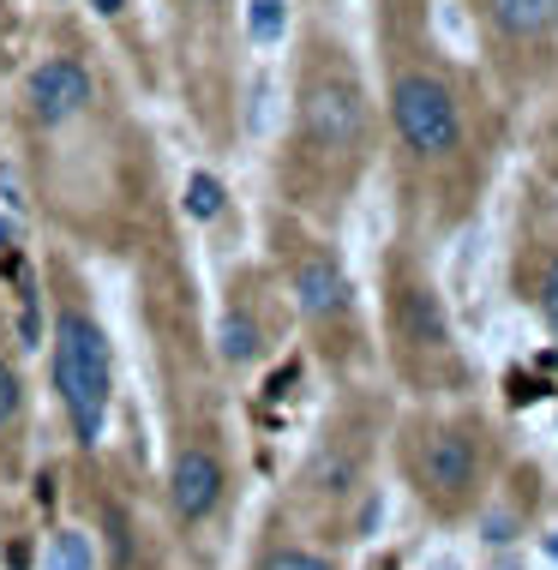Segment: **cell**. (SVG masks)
<instances>
[{
	"instance_id": "obj_1",
	"label": "cell",
	"mask_w": 558,
	"mask_h": 570,
	"mask_svg": "<svg viewBox=\"0 0 558 570\" xmlns=\"http://www.w3.org/2000/svg\"><path fill=\"white\" fill-rule=\"evenodd\" d=\"M55 391L72 421V439L97 444L108 421V396H115V361H108V336L85 313L55 318Z\"/></svg>"
},
{
	"instance_id": "obj_2",
	"label": "cell",
	"mask_w": 558,
	"mask_h": 570,
	"mask_svg": "<svg viewBox=\"0 0 558 570\" xmlns=\"http://www.w3.org/2000/svg\"><path fill=\"white\" fill-rule=\"evenodd\" d=\"M391 120H397L402 145H409L414 157H451L462 145L457 97L432 79V72H402L391 85Z\"/></svg>"
},
{
	"instance_id": "obj_3",
	"label": "cell",
	"mask_w": 558,
	"mask_h": 570,
	"mask_svg": "<svg viewBox=\"0 0 558 570\" xmlns=\"http://www.w3.org/2000/svg\"><path fill=\"white\" fill-rule=\"evenodd\" d=\"M301 127L319 150H354L366 138V97L354 79H319L306 85L301 102Z\"/></svg>"
},
{
	"instance_id": "obj_4",
	"label": "cell",
	"mask_w": 558,
	"mask_h": 570,
	"mask_svg": "<svg viewBox=\"0 0 558 570\" xmlns=\"http://www.w3.org/2000/svg\"><path fill=\"white\" fill-rule=\"evenodd\" d=\"M90 72L79 67V60H67V55H55V60H42L37 72H30V85H25V97H30V115L42 120V127H67L72 115H85L90 109Z\"/></svg>"
},
{
	"instance_id": "obj_5",
	"label": "cell",
	"mask_w": 558,
	"mask_h": 570,
	"mask_svg": "<svg viewBox=\"0 0 558 570\" xmlns=\"http://www.w3.org/2000/svg\"><path fill=\"white\" fill-rule=\"evenodd\" d=\"M414 474H421L427 492L457 499V492H469L474 474H480V444L462 433V426H439V433H427L421 456H414Z\"/></svg>"
},
{
	"instance_id": "obj_6",
	"label": "cell",
	"mask_w": 558,
	"mask_h": 570,
	"mask_svg": "<svg viewBox=\"0 0 558 570\" xmlns=\"http://www.w3.org/2000/svg\"><path fill=\"white\" fill-rule=\"evenodd\" d=\"M223 462H216L205 444H186L175 456V474H168V499H175V511L186 522H205L216 504H223Z\"/></svg>"
},
{
	"instance_id": "obj_7",
	"label": "cell",
	"mask_w": 558,
	"mask_h": 570,
	"mask_svg": "<svg viewBox=\"0 0 558 570\" xmlns=\"http://www.w3.org/2000/svg\"><path fill=\"white\" fill-rule=\"evenodd\" d=\"M294 301H301L306 318H336L349 313V276L331 253H313L294 265Z\"/></svg>"
},
{
	"instance_id": "obj_8",
	"label": "cell",
	"mask_w": 558,
	"mask_h": 570,
	"mask_svg": "<svg viewBox=\"0 0 558 570\" xmlns=\"http://www.w3.org/2000/svg\"><path fill=\"white\" fill-rule=\"evenodd\" d=\"M258 348H265V331L253 325V313H223V325H216V354H223L228 366H246V361H258Z\"/></svg>"
},
{
	"instance_id": "obj_9",
	"label": "cell",
	"mask_w": 558,
	"mask_h": 570,
	"mask_svg": "<svg viewBox=\"0 0 558 570\" xmlns=\"http://www.w3.org/2000/svg\"><path fill=\"white\" fill-rule=\"evenodd\" d=\"M492 12L510 37H547L558 24V0H492Z\"/></svg>"
},
{
	"instance_id": "obj_10",
	"label": "cell",
	"mask_w": 558,
	"mask_h": 570,
	"mask_svg": "<svg viewBox=\"0 0 558 570\" xmlns=\"http://www.w3.org/2000/svg\"><path fill=\"white\" fill-rule=\"evenodd\" d=\"M402 325H409L414 343H444V336H451V325H444V306H439L432 288H409V295H402Z\"/></svg>"
},
{
	"instance_id": "obj_11",
	"label": "cell",
	"mask_w": 558,
	"mask_h": 570,
	"mask_svg": "<svg viewBox=\"0 0 558 570\" xmlns=\"http://www.w3.org/2000/svg\"><path fill=\"white\" fill-rule=\"evenodd\" d=\"M246 37L258 49H276L288 37V0H246Z\"/></svg>"
},
{
	"instance_id": "obj_12",
	"label": "cell",
	"mask_w": 558,
	"mask_h": 570,
	"mask_svg": "<svg viewBox=\"0 0 558 570\" xmlns=\"http://www.w3.org/2000/svg\"><path fill=\"white\" fill-rule=\"evenodd\" d=\"M223 180L216 175H205V168H198V175H186V193H180V205H186V217L193 223H216L223 217Z\"/></svg>"
},
{
	"instance_id": "obj_13",
	"label": "cell",
	"mask_w": 558,
	"mask_h": 570,
	"mask_svg": "<svg viewBox=\"0 0 558 570\" xmlns=\"http://www.w3.org/2000/svg\"><path fill=\"white\" fill-rule=\"evenodd\" d=\"M90 559L97 552H90V541L79 529H55L49 547H42V570H90Z\"/></svg>"
},
{
	"instance_id": "obj_14",
	"label": "cell",
	"mask_w": 558,
	"mask_h": 570,
	"mask_svg": "<svg viewBox=\"0 0 558 570\" xmlns=\"http://www.w3.org/2000/svg\"><path fill=\"white\" fill-rule=\"evenodd\" d=\"M271 97H276L271 72H253V85H246V132L253 138L271 132Z\"/></svg>"
},
{
	"instance_id": "obj_15",
	"label": "cell",
	"mask_w": 558,
	"mask_h": 570,
	"mask_svg": "<svg viewBox=\"0 0 558 570\" xmlns=\"http://www.w3.org/2000/svg\"><path fill=\"white\" fill-rule=\"evenodd\" d=\"M19 409H25V384H19V366L0 354V426H12L19 421Z\"/></svg>"
},
{
	"instance_id": "obj_16",
	"label": "cell",
	"mask_w": 558,
	"mask_h": 570,
	"mask_svg": "<svg viewBox=\"0 0 558 570\" xmlns=\"http://www.w3.org/2000/svg\"><path fill=\"white\" fill-rule=\"evenodd\" d=\"M25 175L12 168V157H0V210H12V217H25Z\"/></svg>"
},
{
	"instance_id": "obj_17",
	"label": "cell",
	"mask_w": 558,
	"mask_h": 570,
	"mask_svg": "<svg viewBox=\"0 0 558 570\" xmlns=\"http://www.w3.org/2000/svg\"><path fill=\"white\" fill-rule=\"evenodd\" d=\"M540 318L558 331V258H547V271H540Z\"/></svg>"
},
{
	"instance_id": "obj_18",
	"label": "cell",
	"mask_w": 558,
	"mask_h": 570,
	"mask_svg": "<svg viewBox=\"0 0 558 570\" xmlns=\"http://www.w3.org/2000/svg\"><path fill=\"white\" fill-rule=\"evenodd\" d=\"M439 30L451 37V49H457V55H469V30H462V12H457V0H444V7H439Z\"/></svg>"
},
{
	"instance_id": "obj_19",
	"label": "cell",
	"mask_w": 558,
	"mask_h": 570,
	"mask_svg": "<svg viewBox=\"0 0 558 570\" xmlns=\"http://www.w3.org/2000/svg\"><path fill=\"white\" fill-rule=\"evenodd\" d=\"M265 570H336L331 559H319V552H276Z\"/></svg>"
},
{
	"instance_id": "obj_20",
	"label": "cell",
	"mask_w": 558,
	"mask_h": 570,
	"mask_svg": "<svg viewBox=\"0 0 558 570\" xmlns=\"http://www.w3.org/2000/svg\"><path fill=\"white\" fill-rule=\"evenodd\" d=\"M12 246H19V217L0 210V253H12Z\"/></svg>"
},
{
	"instance_id": "obj_21",
	"label": "cell",
	"mask_w": 558,
	"mask_h": 570,
	"mask_svg": "<svg viewBox=\"0 0 558 570\" xmlns=\"http://www.w3.org/2000/svg\"><path fill=\"white\" fill-rule=\"evenodd\" d=\"M90 12H102V19H120V12H127V0H90Z\"/></svg>"
},
{
	"instance_id": "obj_22",
	"label": "cell",
	"mask_w": 558,
	"mask_h": 570,
	"mask_svg": "<svg viewBox=\"0 0 558 570\" xmlns=\"http://www.w3.org/2000/svg\"><path fill=\"white\" fill-rule=\"evenodd\" d=\"M432 570H457V564H432Z\"/></svg>"
},
{
	"instance_id": "obj_23",
	"label": "cell",
	"mask_w": 558,
	"mask_h": 570,
	"mask_svg": "<svg viewBox=\"0 0 558 570\" xmlns=\"http://www.w3.org/2000/svg\"><path fill=\"white\" fill-rule=\"evenodd\" d=\"M552 145H558V127H552Z\"/></svg>"
}]
</instances>
